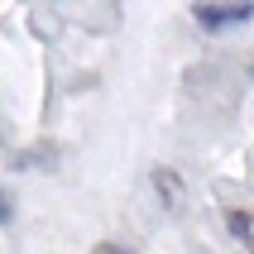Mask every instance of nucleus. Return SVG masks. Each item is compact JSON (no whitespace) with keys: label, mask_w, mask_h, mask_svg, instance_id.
Listing matches in <instances>:
<instances>
[{"label":"nucleus","mask_w":254,"mask_h":254,"mask_svg":"<svg viewBox=\"0 0 254 254\" xmlns=\"http://www.w3.org/2000/svg\"><path fill=\"white\" fill-rule=\"evenodd\" d=\"M91 254H125V250H120V245H96Z\"/></svg>","instance_id":"4"},{"label":"nucleus","mask_w":254,"mask_h":254,"mask_svg":"<svg viewBox=\"0 0 254 254\" xmlns=\"http://www.w3.org/2000/svg\"><path fill=\"white\" fill-rule=\"evenodd\" d=\"M192 19H197L201 29L221 34V29L250 24V19H254V5H192Z\"/></svg>","instance_id":"1"},{"label":"nucleus","mask_w":254,"mask_h":254,"mask_svg":"<svg viewBox=\"0 0 254 254\" xmlns=\"http://www.w3.org/2000/svg\"><path fill=\"white\" fill-rule=\"evenodd\" d=\"M226 221H230V230H235V240H240L245 250H254V230H250V216H245V211H230Z\"/></svg>","instance_id":"3"},{"label":"nucleus","mask_w":254,"mask_h":254,"mask_svg":"<svg viewBox=\"0 0 254 254\" xmlns=\"http://www.w3.org/2000/svg\"><path fill=\"white\" fill-rule=\"evenodd\" d=\"M154 183L163 187V206H178V201H183V187H178V178H173L168 168H158V173H154Z\"/></svg>","instance_id":"2"}]
</instances>
